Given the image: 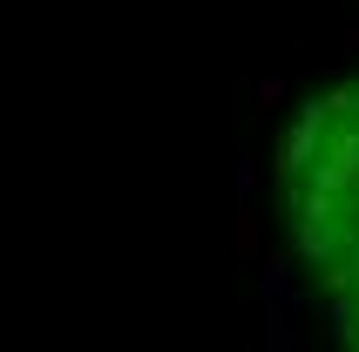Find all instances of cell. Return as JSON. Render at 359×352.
<instances>
[{"label": "cell", "instance_id": "cell-1", "mask_svg": "<svg viewBox=\"0 0 359 352\" xmlns=\"http://www.w3.org/2000/svg\"><path fill=\"white\" fill-rule=\"evenodd\" d=\"M251 339L271 352H292L299 346V318H292V305H264V312H251Z\"/></svg>", "mask_w": 359, "mask_h": 352}, {"label": "cell", "instance_id": "cell-2", "mask_svg": "<svg viewBox=\"0 0 359 352\" xmlns=\"http://www.w3.org/2000/svg\"><path fill=\"white\" fill-rule=\"evenodd\" d=\"M231 251H238L244 264L264 257V231H258V210H251V203H238V217H231Z\"/></svg>", "mask_w": 359, "mask_h": 352}, {"label": "cell", "instance_id": "cell-3", "mask_svg": "<svg viewBox=\"0 0 359 352\" xmlns=\"http://www.w3.org/2000/svg\"><path fill=\"white\" fill-rule=\"evenodd\" d=\"M258 292H264V305H292V264H285V257H264Z\"/></svg>", "mask_w": 359, "mask_h": 352}, {"label": "cell", "instance_id": "cell-4", "mask_svg": "<svg viewBox=\"0 0 359 352\" xmlns=\"http://www.w3.org/2000/svg\"><path fill=\"white\" fill-rule=\"evenodd\" d=\"M231 183H238V196H251V190H258V156H251V149L238 156V170H231Z\"/></svg>", "mask_w": 359, "mask_h": 352}, {"label": "cell", "instance_id": "cell-5", "mask_svg": "<svg viewBox=\"0 0 359 352\" xmlns=\"http://www.w3.org/2000/svg\"><path fill=\"white\" fill-rule=\"evenodd\" d=\"M278 102H285V81L264 75V81H258V109H278Z\"/></svg>", "mask_w": 359, "mask_h": 352}]
</instances>
